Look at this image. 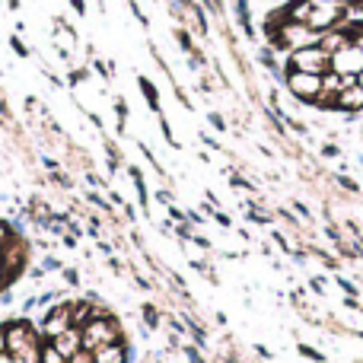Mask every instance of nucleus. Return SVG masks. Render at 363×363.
Listing matches in <instances>:
<instances>
[{"instance_id": "nucleus-1", "label": "nucleus", "mask_w": 363, "mask_h": 363, "mask_svg": "<svg viewBox=\"0 0 363 363\" xmlns=\"http://www.w3.org/2000/svg\"><path fill=\"white\" fill-rule=\"evenodd\" d=\"M287 70H303V74H328L332 70V55L322 51L319 45H309V48H296L287 55Z\"/></svg>"}, {"instance_id": "nucleus-2", "label": "nucleus", "mask_w": 363, "mask_h": 363, "mask_svg": "<svg viewBox=\"0 0 363 363\" xmlns=\"http://www.w3.org/2000/svg\"><path fill=\"white\" fill-rule=\"evenodd\" d=\"M287 89L303 102H315L322 89V77L319 74H303V70H287Z\"/></svg>"}, {"instance_id": "nucleus-3", "label": "nucleus", "mask_w": 363, "mask_h": 363, "mask_svg": "<svg viewBox=\"0 0 363 363\" xmlns=\"http://www.w3.org/2000/svg\"><path fill=\"white\" fill-rule=\"evenodd\" d=\"M332 70L338 77H345V74H351V77H357L360 70H363V51L357 48V45H345V48H338L332 55Z\"/></svg>"}, {"instance_id": "nucleus-4", "label": "nucleus", "mask_w": 363, "mask_h": 363, "mask_svg": "<svg viewBox=\"0 0 363 363\" xmlns=\"http://www.w3.org/2000/svg\"><path fill=\"white\" fill-rule=\"evenodd\" d=\"M335 108H338V112H360V108H363V89H360V83L341 89Z\"/></svg>"}, {"instance_id": "nucleus-5", "label": "nucleus", "mask_w": 363, "mask_h": 363, "mask_svg": "<svg viewBox=\"0 0 363 363\" xmlns=\"http://www.w3.org/2000/svg\"><path fill=\"white\" fill-rule=\"evenodd\" d=\"M345 45H351V32H341V29H328L319 35V48L328 51V55H335L338 48H345Z\"/></svg>"}, {"instance_id": "nucleus-6", "label": "nucleus", "mask_w": 363, "mask_h": 363, "mask_svg": "<svg viewBox=\"0 0 363 363\" xmlns=\"http://www.w3.org/2000/svg\"><path fill=\"white\" fill-rule=\"evenodd\" d=\"M93 363H125V347H121V341L93 351Z\"/></svg>"}, {"instance_id": "nucleus-7", "label": "nucleus", "mask_w": 363, "mask_h": 363, "mask_svg": "<svg viewBox=\"0 0 363 363\" xmlns=\"http://www.w3.org/2000/svg\"><path fill=\"white\" fill-rule=\"evenodd\" d=\"M140 89H144V96L150 99V106H153V108H160V99H157V89H153V83L140 77Z\"/></svg>"}, {"instance_id": "nucleus-8", "label": "nucleus", "mask_w": 363, "mask_h": 363, "mask_svg": "<svg viewBox=\"0 0 363 363\" xmlns=\"http://www.w3.org/2000/svg\"><path fill=\"white\" fill-rule=\"evenodd\" d=\"M351 42L357 45V48L363 51V29H357V32H351Z\"/></svg>"}, {"instance_id": "nucleus-9", "label": "nucleus", "mask_w": 363, "mask_h": 363, "mask_svg": "<svg viewBox=\"0 0 363 363\" xmlns=\"http://www.w3.org/2000/svg\"><path fill=\"white\" fill-rule=\"evenodd\" d=\"M70 4L77 6V13H83V10H86V6H83V0H70Z\"/></svg>"}, {"instance_id": "nucleus-10", "label": "nucleus", "mask_w": 363, "mask_h": 363, "mask_svg": "<svg viewBox=\"0 0 363 363\" xmlns=\"http://www.w3.org/2000/svg\"><path fill=\"white\" fill-rule=\"evenodd\" d=\"M357 83H360V89H363V70H360V74H357Z\"/></svg>"}, {"instance_id": "nucleus-11", "label": "nucleus", "mask_w": 363, "mask_h": 363, "mask_svg": "<svg viewBox=\"0 0 363 363\" xmlns=\"http://www.w3.org/2000/svg\"><path fill=\"white\" fill-rule=\"evenodd\" d=\"M360 29H363V26H360Z\"/></svg>"}]
</instances>
